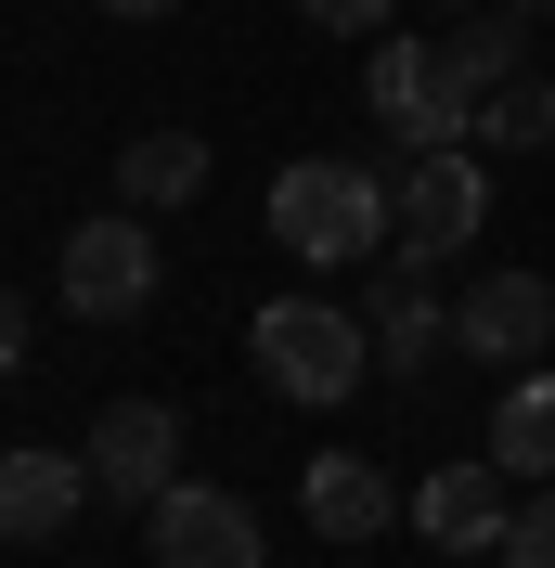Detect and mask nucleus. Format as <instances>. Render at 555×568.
I'll list each match as a JSON object with an SVG mask.
<instances>
[{
  "mask_svg": "<svg viewBox=\"0 0 555 568\" xmlns=\"http://www.w3.org/2000/svg\"><path fill=\"white\" fill-rule=\"evenodd\" d=\"M245 362H259V388H272V400L336 414V400L375 375V323L336 311V297H272V311L245 323Z\"/></svg>",
  "mask_w": 555,
  "mask_h": 568,
  "instance_id": "2",
  "label": "nucleus"
},
{
  "mask_svg": "<svg viewBox=\"0 0 555 568\" xmlns=\"http://www.w3.org/2000/svg\"><path fill=\"white\" fill-rule=\"evenodd\" d=\"M362 104L401 130V155H440V142H465V130H478V104H465V91H452V65H440V39H401V27L375 39V65H362Z\"/></svg>",
  "mask_w": 555,
  "mask_h": 568,
  "instance_id": "4",
  "label": "nucleus"
},
{
  "mask_svg": "<svg viewBox=\"0 0 555 568\" xmlns=\"http://www.w3.org/2000/svg\"><path fill=\"white\" fill-rule=\"evenodd\" d=\"M104 13H117V27H155V13H169V0H104Z\"/></svg>",
  "mask_w": 555,
  "mask_h": 568,
  "instance_id": "19",
  "label": "nucleus"
},
{
  "mask_svg": "<svg viewBox=\"0 0 555 568\" xmlns=\"http://www.w3.org/2000/svg\"><path fill=\"white\" fill-rule=\"evenodd\" d=\"M491 233V181L465 142H440V155H414L401 169V258H426V272H452V258Z\"/></svg>",
  "mask_w": 555,
  "mask_h": 568,
  "instance_id": "5",
  "label": "nucleus"
},
{
  "mask_svg": "<svg viewBox=\"0 0 555 568\" xmlns=\"http://www.w3.org/2000/svg\"><path fill=\"white\" fill-rule=\"evenodd\" d=\"M440 13H478V0H440Z\"/></svg>",
  "mask_w": 555,
  "mask_h": 568,
  "instance_id": "21",
  "label": "nucleus"
},
{
  "mask_svg": "<svg viewBox=\"0 0 555 568\" xmlns=\"http://www.w3.org/2000/svg\"><path fill=\"white\" fill-rule=\"evenodd\" d=\"M491 465L504 478H555V375L543 362L504 375V400H491Z\"/></svg>",
  "mask_w": 555,
  "mask_h": 568,
  "instance_id": "15",
  "label": "nucleus"
},
{
  "mask_svg": "<svg viewBox=\"0 0 555 568\" xmlns=\"http://www.w3.org/2000/svg\"><path fill=\"white\" fill-rule=\"evenodd\" d=\"M272 233L311 258V272H349V258H387L401 194H387L362 155H284L272 169Z\"/></svg>",
  "mask_w": 555,
  "mask_h": 568,
  "instance_id": "1",
  "label": "nucleus"
},
{
  "mask_svg": "<svg viewBox=\"0 0 555 568\" xmlns=\"http://www.w3.org/2000/svg\"><path fill=\"white\" fill-rule=\"evenodd\" d=\"M517 13H543V27H555V0H517Z\"/></svg>",
  "mask_w": 555,
  "mask_h": 568,
  "instance_id": "20",
  "label": "nucleus"
},
{
  "mask_svg": "<svg viewBox=\"0 0 555 568\" xmlns=\"http://www.w3.org/2000/svg\"><path fill=\"white\" fill-rule=\"evenodd\" d=\"M142 542H155V568H272L245 491H208V478H181L169 504H142Z\"/></svg>",
  "mask_w": 555,
  "mask_h": 568,
  "instance_id": "8",
  "label": "nucleus"
},
{
  "mask_svg": "<svg viewBox=\"0 0 555 568\" xmlns=\"http://www.w3.org/2000/svg\"><path fill=\"white\" fill-rule=\"evenodd\" d=\"M208 194V130H142L130 155H117V207H194Z\"/></svg>",
  "mask_w": 555,
  "mask_h": 568,
  "instance_id": "13",
  "label": "nucleus"
},
{
  "mask_svg": "<svg viewBox=\"0 0 555 568\" xmlns=\"http://www.w3.org/2000/svg\"><path fill=\"white\" fill-rule=\"evenodd\" d=\"M362 323H375V362H387V375H426V362L452 349V311H440V284H426V258H375Z\"/></svg>",
  "mask_w": 555,
  "mask_h": 568,
  "instance_id": "10",
  "label": "nucleus"
},
{
  "mask_svg": "<svg viewBox=\"0 0 555 568\" xmlns=\"http://www.w3.org/2000/svg\"><path fill=\"white\" fill-rule=\"evenodd\" d=\"M91 491L104 504H169L181 491V414L169 400H104L91 414Z\"/></svg>",
  "mask_w": 555,
  "mask_h": 568,
  "instance_id": "7",
  "label": "nucleus"
},
{
  "mask_svg": "<svg viewBox=\"0 0 555 568\" xmlns=\"http://www.w3.org/2000/svg\"><path fill=\"white\" fill-rule=\"evenodd\" d=\"M91 504V453H52V439H13L0 465V542H52Z\"/></svg>",
  "mask_w": 555,
  "mask_h": 568,
  "instance_id": "11",
  "label": "nucleus"
},
{
  "mask_svg": "<svg viewBox=\"0 0 555 568\" xmlns=\"http://www.w3.org/2000/svg\"><path fill=\"white\" fill-rule=\"evenodd\" d=\"M504 568H555V478L517 504V530H504Z\"/></svg>",
  "mask_w": 555,
  "mask_h": 568,
  "instance_id": "17",
  "label": "nucleus"
},
{
  "mask_svg": "<svg viewBox=\"0 0 555 568\" xmlns=\"http://www.w3.org/2000/svg\"><path fill=\"white\" fill-rule=\"evenodd\" d=\"M414 530L440 542V556H504V530H517V504H504V465H491V453L440 465V478L414 491Z\"/></svg>",
  "mask_w": 555,
  "mask_h": 568,
  "instance_id": "9",
  "label": "nucleus"
},
{
  "mask_svg": "<svg viewBox=\"0 0 555 568\" xmlns=\"http://www.w3.org/2000/svg\"><path fill=\"white\" fill-rule=\"evenodd\" d=\"M297 517H311L323 542H387V465H362V453H323L311 478H297Z\"/></svg>",
  "mask_w": 555,
  "mask_h": 568,
  "instance_id": "12",
  "label": "nucleus"
},
{
  "mask_svg": "<svg viewBox=\"0 0 555 568\" xmlns=\"http://www.w3.org/2000/svg\"><path fill=\"white\" fill-rule=\"evenodd\" d=\"M478 142H491V155H543V142H555V78L517 65V78L478 104Z\"/></svg>",
  "mask_w": 555,
  "mask_h": 568,
  "instance_id": "16",
  "label": "nucleus"
},
{
  "mask_svg": "<svg viewBox=\"0 0 555 568\" xmlns=\"http://www.w3.org/2000/svg\"><path fill=\"white\" fill-rule=\"evenodd\" d=\"M529 27H543V13H517V0H504V13H465V27H440V65H452V91H465V104H491V91H504V78L529 65Z\"/></svg>",
  "mask_w": 555,
  "mask_h": 568,
  "instance_id": "14",
  "label": "nucleus"
},
{
  "mask_svg": "<svg viewBox=\"0 0 555 568\" xmlns=\"http://www.w3.org/2000/svg\"><path fill=\"white\" fill-rule=\"evenodd\" d=\"M452 349L491 362V375H529V362L555 349V284L543 272H478L452 297Z\"/></svg>",
  "mask_w": 555,
  "mask_h": 568,
  "instance_id": "6",
  "label": "nucleus"
},
{
  "mask_svg": "<svg viewBox=\"0 0 555 568\" xmlns=\"http://www.w3.org/2000/svg\"><path fill=\"white\" fill-rule=\"evenodd\" d=\"M311 27H336V39H387V0H297Z\"/></svg>",
  "mask_w": 555,
  "mask_h": 568,
  "instance_id": "18",
  "label": "nucleus"
},
{
  "mask_svg": "<svg viewBox=\"0 0 555 568\" xmlns=\"http://www.w3.org/2000/svg\"><path fill=\"white\" fill-rule=\"evenodd\" d=\"M52 284H65L78 323H142V311H155V233H142V207L78 220L65 258H52Z\"/></svg>",
  "mask_w": 555,
  "mask_h": 568,
  "instance_id": "3",
  "label": "nucleus"
}]
</instances>
